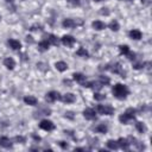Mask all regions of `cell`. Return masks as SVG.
<instances>
[{
	"instance_id": "6da1fadb",
	"label": "cell",
	"mask_w": 152,
	"mask_h": 152,
	"mask_svg": "<svg viewBox=\"0 0 152 152\" xmlns=\"http://www.w3.org/2000/svg\"><path fill=\"white\" fill-rule=\"evenodd\" d=\"M112 92H113V95H114L116 99H119V100H125V99L127 98V95L130 94L128 88H127L125 84H123V83H116V84L113 87Z\"/></svg>"
},
{
	"instance_id": "7a4b0ae2",
	"label": "cell",
	"mask_w": 152,
	"mask_h": 152,
	"mask_svg": "<svg viewBox=\"0 0 152 152\" xmlns=\"http://www.w3.org/2000/svg\"><path fill=\"white\" fill-rule=\"evenodd\" d=\"M136 113H137V111H136L134 108H127L124 114H121V115L119 116V121H120L121 124L126 125V124L130 123L131 120H133V119L136 118Z\"/></svg>"
},
{
	"instance_id": "3957f363",
	"label": "cell",
	"mask_w": 152,
	"mask_h": 152,
	"mask_svg": "<svg viewBox=\"0 0 152 152\" xmlns=\"http://www.w3.org/2000/svg\"><path fill=\"white\" fill-rule=\"evenodd\" d=\"M101 69H106V70H111L112 73L114 74H119L121 77H126V73L123 70V67H121L120 63H112V64H107L105 68H101Z\"/></svg>"
},
{
	"instance_id": "277c9868",
	"label": "cell",
	"mask_w": 152,
	"mask_h": 152,
	"mask_svg": "<svg viewBox=\"0 0 152 152\" xmlns=\"http://www.w3.org/2000/svg\"><path fill=\"white\" fill-rule=\"evenodd\" d=\"M96 111L99 114H102V115H113L114 114V108L108 105H99L96 107Z\"/></svg>"
},
{
	"instance_id": "5b68a950",
	"label": "cell",
	"mask_w": 152,
	"mask_h": 152,
	"mask_svg": "<svg viewBox=\"0 0 152 152\" xmlns=\"http://www.w3.org/2000/svg\"><path fill=\"white\" fill-rule=\"evenodd\" d=\"M39 127L42 130H44V131L50 132V131L55 130V124L52 123V121H50V120H42L41 124H39Z\"/></svg>"
},
{
	"instance_id": "8992f818",
	"label": "cell",
	"mask_w": 152,
	"mask_h": 152,
	"mask_svg": "<svg viewBox=\"0 0 152 152\" xmlns=\"http://www.w3.org/2000/svg\"><path fill=\"white\" fill-rule=\"evenodd\" d=\"M61 42H62V44H63V45H66V46L70 48V46H73V45L75 44L76 39H75L73 36H70V35H66V36H63L62 38H61Z\"/></svg>"
},
{
	"instance_id": "52a82bcc",
	"label": "cell",
	"mask_w": 152,
	"mask_h": 152,
	"mask_svg": "<svg viewBox=\"0 0 152 152\" xmlns=\"http://www.w3.org/2000/svg\"><path fill=\"white\" fill-rule=\"evenodd\" d=\"M61 96H59V93L58 92H55V90H51V92H49L46 95H45V100L48 102H55L57 100H59Z\"/></svg>"
},
{
	"instance_id": "ba28073f",
	"label": "cell",
	"mask_w": 152,
	"mask_h": 152,
	"mask_svg": "<svg viewBox=\"0 0 152 152\" xmlns=\"http://www.w3.org/2000/svg\"><path fill=\"white\" fill-rule=\"evenodd\" d=\"M83 116L87 120H95L96 119V112L93 108H87L83 111Z\"/></svg>"
},
{
	"instance_id": "9c48e42d",
	"label": "cell",
	"mask_w": 152,
	"mask_h": 152,
	"mask_svg": "<svg viewBox=\"0 0 152 152\" xmlns=\"http://www.w3.org/2000/svg\"><path fill=\"white\" fill-rule=\"evenodd\" d=\"M82 24V21H75L74 19H64L63 20V23H62V25H63V27H66V29H73V27H75L76 25H81Z\"/></svg>"
},
{
	"instance_id": "30bf717a",
	"label": "cell",
	"mask_w": 152,
	"mask_h": 152,
	"mask_svg": "<svg viewBox=\"0 0 152 152\" xmlns=\"http://www.w3.org/2000/svg\"><path fill=\"white\" fill-rule=\"evenodd\" d=\"M61 100H62L64 103H73V102H75L76 96L71 93H68V94H64L62 98H61Z\"/></svg>"
},
{
	"instance_id": "8fae6325",
	"label": "cell",
	"mask_w": 152,
	"mask_h": 152,
	"mask_svg": "<svg viewBox=\"0 0 152 152\" xmlns=\"http://www.w3.org/2000/svg\"><path fill=\"white\" fill-rule=\"evenodd\" d=\"M50 113H51V109H49V108H41V109H38V111H36L34 114V116L35 118H41V116H44V115H50Z\"/></svg>"
},
{
	"instance_id": "7c38bea8",
	"label": "cell",
	"mask_w": 152,
	"mask_h": 152,
	"mask_svg": "<svg viewBox=\"0 0 152 152\" xmlns=\"http://www.w3.org/2000/svg\"><path fill=\"white\" fill-rule=\"evenodd\" d=\"M0 146L5 148H11L12 147V141L7 137H0Z\"/></svg>"
},
{
	"instance_id": "4fadbf2b",
	"label": "cell",
	"mask_w": 152,
	"mask_h": 152,
	"mask_svg": "<svg viewBox=\"0 0 152 152\" xmlns=\"http://www.w3.org/2000/svg\"><path fill=\"white\" fill-rule=\"evenodd\" d=\"M4 66H5L7 69L12 70V69H14V67H16V62H14V59H13V58L7 57V58H5V59H4Z\"/></svg>"
},
{
	"instance_id": "5bb4252c",
	"label": "cell",
	"mask_w": 152,
	"mask_h": 152,
	"mask_svg": "<svg viewBox=\"0 0 152 152\" xmlns=\"http://www.w3.org/2000/svg\"><path fill=\"white\" fill-rule=\"evenodd\" d=\"M116 141H118V145H119L120 148H123V150H128L130 143H128V140H127L126 138H120V139L116 140Z\"/></svg>"
},
{
	"instance_id": "9a60e30c",
	"label": "cell",
	"mask_w": 152,
	"mask_h": 152,
	"mask_svg": "<svg viewBox=\"0 0 152 152\" xmlns=\"http://www.w3.org/2000/svg\"><path fill=\"white\" fill-rule=\"evenodd\" d=\"M7 43H9L10 48L13 49V50H20V48H21V43L17 39H9Z\"/></svg>"
},
{
	"instance_id": "2e32d148",
	"label": "cell",
	"mask_w": 152,
	"mask_h": 152,
	"mask_svg": "<svg viewBox=\"0 0 152 152\" xmlns=\"http://www.w3.org/2000/svg\"><path fill=\"white\" fill-rule=\"evenodd\" d=\"M24 102H25L26 105H29V106H36L37 102H38V100H37L35 96L29 95V96H25V98H24Z\"/></svg>"
},
{
	"instance_id": "e0dca14e",
	"label": "cell",
	"mask_w": 152,
	"mask_h": 152,
	"mask_svg": "<svg viewBox=\"0 0 152 152\" xmlns=\"http://www.w3.org/2000/svg\"><path fill=\"white\" fill-rule=\"evenodd\" d=\"M46 41L49 42V44H52V45H55V46H58V44H59V41H58L57 37H56L55 35H52V34L46 35Z\"/></svg>"
},
{
	"instance_id": "ac0fdd59",
	"label": "cell",
	"mask_w": 152,
	"mask_h": 152,
	"mask_svg": "<svg viewBox=\"0 0 152 152\" xmlns=\"http://www.w3.org/2000/svg\"><path fill=\"white\" fill-rule=\"evenodd\" d=\"M93 27L96 30V31H101V30H105L106 29V24L105 23H102L101 20H95V21H93Z\"/></svg>"
},
{
	"instance_id": "d6986e66",
	"label": "cell",
	"mask_w": 152,
	"mask_h": 152,
	"mask_svg": "<svg viewBox=\"0 0 152 152\" xmlns=\"http://www.w3.org/2000/svg\"><path fill=\"white\" fill-rule=\"evenodd\" d=\"M55 67H56V69H57L58 71H66V70L68 69V64H67L66 62H63V61H59V62H56Z\"/></svg>"
},
{
	"instance_id": "ffe728a7",
	"label": "cell",
	"mask_w": 152,
	"mask_h": 152,
	"mask_svg": "<svg viewBox=\"0 0 152 152\" xmlns=\"http://www.w3.org/2000/svg\"><path fill=\"white\" fill-rule=\"evenodd\" d=\"M49 46H50V44H49V42H48L46 39L41 41V42L38 43V50H39V51H42V52L46 51V50L49 49Z\"/></svg>"
},
{
	"instance_id": "44dd1931",
	"label": "cell",
	"mask_w": 152,
	"mask_h": 152,
	"mask_svg": "<svg viewBox=\"0 0 152 152\" xmlns=\"http://www.w3.org/2000/svg\"><path fill=\"white\" fill-rule=\"evenodd\" d=\"M130 37L132 38V39H134V41H139L140 38H141V32L139 31V30H131L130 31Z\"/></svg>"
},
{
	"instance_id": "7402d4cb",
	"label": "cell",
	"mask_w": 152,
	"mask_h": 152,
	"mask_svg": "<svg viewBox=\"0 0 152 152\" xmlns=\"http://www.w3.org/2000/svg\"><path fill=\"white\" fill-rule=\"evenodd\" d=\"M136 128H137V131H138L139 133H141V134H144V133L147 131L145 124L141 123V121H137V123H136Z\"/></svg>"
},
{
	"instance_id": "603a6c76",
	"label": "cell",
	"mask_w": 152,
	"mask_h": 152,
	"mask_svg": "<svg viewBox=\"0 0 152 152\" xmlns=\"http://www.w3.org/2000/svg\"><path fill=\"white\" fill-rule=\"evenodd\" d=\"M73 78H74V81H76V82H78V83H81V84L86 81V76H84L83 74H81V73H75V74H73Z\"/></svg>"
},
{
	"instance_id": "cb8c5ba5",
	"label": "cell",
	"mask_w": 152,
	"mask_h": 152,
	"mask_svg": "<svg viewBox=\"0 0 152 152\" xmlns=\"http://www.w3.org/2000/svg\"><path fill=\"white\" fill-rule=\"evenodd\" d=\"M96 133H102V134H105V133H107V131H108V127H107V125L106 124H100V125H98L96 127H95V130H94Z\"/></svg>"
},
{
	"instance_id": "d4e9b609",
	"label": "cell",
	"mask_w": 152,
	"mask_h": 152,
	"mask_svg": "<svg viewBox=\"0 0 152 152\" xmlns=\"http://www.w3.org/2000/svg\"><path fill=\"white\" fill-rule=\"evenodd\" d=\"M76 55L78 56V57H83V58H87V57H89V52L84 49V48H80L77 51H76Z\"/></svg>"
},
{
	"instance_id": "484cf974",
	"label": "cell",
	"mask_w": 152,
	"mask_h": 152,
	"mask_svg": "<svg viewBox=\"0 0 152 152\" xmlns=\"http://www.w3.org/2000/svg\"><path fill=\"white\" fill-rule=\"evenodd\" d=\"M107 147H108L109 150H118V148H119L118 141H116V140H108V141H107Z\"/></svg>"
},
{
	"instance_id": "4316f807",
	"label": "cell",
	"mask_w": 152,
	"mask_h": 152,
	"mask_svg": "<svg viewBox=\"0 0 152 152\" xmlns=\"http://www.w3.org/2000/svg\"><path fill=\"white\" fill-rule=\"evenodd\" d=\"M109 29L112 30V31H119V29H120V26H119V23L116 21V20H112L111 23H109Z\"/></svg>"
},
{
	"instance_id": "83f0119b",
	"label": "cell",
	"mask_w": 152,
	"mask_h": 152,
	"mask_svg": "<svg viewBox=\"0 0 152 152\" xmlns=\"http://www.w3.org/2000/svg\"><path fill=\"white\" fill-rule=\"evenodd\" d=\"M99 82H100L102 86H106V84H109L111 80H109V77H108V76L101 75V76H100V78H99Z\"/></svg>"
},
{
	"instance_id": "f1b7e54d",
	"label": "cell",
	"mask_w": 152,
	"mask_h": 152,
	"mask_svg": "<svg viewBox=\"0 0 152 152\" xmlns=\"http://www.w3.org/2000/svg\"><path fill=\"white\" fill-rule=\"evenodd\" d=\"M119 50H120V54H123L125 56H127V54L130 52V48L127 45H120L119 46Z\"/></svg>"
},
{
	"instance_id": "f546056e",
	"label": "cell",
	"mask_w": 152,
	"mask_h": 152,
	"mask_svg": "<svg viewBox=\"0 0 152 152\" xmlns=\"http://www.w3.org/2000/svg\"><path fill=\"white\" fill-rule=\"evenodd\" d=\"M13 140H14L16 143H18V144H24V143L26 141L25 137H23V136H17V137H14Z\"/></svg>"
},
{
	"instance_id": "4dcf8cb0",
	"label": "cell",
	"mask_w": 152,
	"mask_h": 152,
	"mask_svg": "<svg viewBox=\"0 0 152 152\" xmlns=\"http://www.w3.org/2000/svg\"><path fill=\"white\" fill-rule=\"evenodd\" d=\"M94 99H95L96 101H102V100L106 99V95L100 94V93H95V94H94Z\"/></svg>"
},
{
	"instance_id": "1f68e13d",
	"label": "cell",
	"mask_w": 152,
	"mask_h": 152,
	"mask_svg": "<svg viewBox=\"0 0 152 152\" xmlns=\"http://www.w3.org/2000/svg\"><path fill=\"white\" fill-rule=\"evenodd\" d=\"M92 87H93L94 89H96V90H100V89H101L103 86H102V84H101V83L98 81V82H92Z\"/></svg>"
},
{
	"instance_id": "d6a6232c",
	"label": "cell",
	"mask_w": 152,
	"mask_h": 152,
	"mask_svg": "<svg viewBox=\"0 0 152 152\" xmlns=\"http://www.w3.org/2000/svg\"><path fill=\"white\" fill-rule=\"evenodd\" d=\"M68 3L73 6H80L81 5V0H68Z\"/></svg>"
},
{
	"instance_id": "836d02e7",
	"label": "cell",
	"mask_w": 152,
	"mask_h": 152,
	"mask_svg": "<svg viewBox=\"0 0 152 152\" xmlns=\"http://www.w3.org/2000/svg\"><path fill=\"white\" fill-rule=\"evenodd\" d=\"M144 66H145V64H144L143 62H139V63H134V64H133V68H134V69H141V68H144Z\"/></svg>"
},
{
	"instance_id": "e575fe53",
	"label": "cell",
	"mask_w": 152,
	"mask_h": 152,
	"mask_svg": "<svg viewBox=\"0 0 152 152\" xmlns=\"http://www.w3.org/2000/svg\"><path fill=\"white\" fill-rule=\"evenodd\" d=\"M31 31H41L42 30V26L41 25H34V26H31Z\"/></svg>"
},
{
	"instance_id": "d590c367",
	"label": "cell",
	"mask_w": 152,
	"mask_h": 152,
	"mask_svg": "<svg viewBox=\"0 0 152 152\" xmlns=\"http://www.w3.org/2000/svg\"><path fill=\"white\" fill-rule=\"evenodd\" d=\"M100 14H102V16H108V14H109V11H108V9H106V7L101 9V11H100Z\"/></svg>"
},
{
	"instance_id": "8d00e7d4",
	"label": "cell",
	"mask_w": 152,
	"mask_h": 152,
	"mask_svg": "<svg viewBox=\"0 0 152 152\" xmlns=\"http://www.w3.org/2000/svg\"><path fill=\"white\" fill-rule=\"evenodd\" d=\"M59 146L62 147L63 150H67V148L69 147V145H68V144H67L66 141H59Z\"/></svg>"
},
{
	"instance_id": "74e56055",
	"label": "cell",
	"mask_w": 152,
	"mask_h": 152,
	"mask_svg": "<svg viewBox=\"0 0 152 152\" xmlns=\"http://www.w3.org/2000/svg\"><path fill=\"white\" fill-rule=\"evenodd\" d=\"M64 116H66V118H68V119H74V114H73V112H67Z\"/></svg>"
},
{
	"instance_id": "f35d334b",
	"label": "cell",
	"mask_w": 152,
	"mask_h": 152,
	"mask_svg": "<svg viewBox=\"0 0 152 152\" xmlns=\"http://www.w3.org/2000/svg\"><path fill=\"white\" fill-rule=\"evenodd\" d=\"M26 42H27V43H34L32 37H31V36H26Z\"/></svg>"
},
{
	"instance_id": "ab89813d",
	"label": "cell",
	"mask_w": 152,
	"mask_h": 152,
	"mask_svg": "<svg viewBox=\"0 0 152 152\" xmlns=\"http://www.w3.org/2000/svg\"><path fill=\"white\" fill-rule=\"evenodd\" d=\"M63 83H64V84H68V86H69V87H70V86H71V82H70V81H69V80H63Z\"/></svg>"
},
{
	"instance_id": "60d3db41",
	"label": "cell",
	"mask_w": 152,
	"mask_h": 152,
	"mask_svg": "<svg viewBox=\"0 0 152 152\" xmlns=\"http://www.w3.org/2000/svg\"><path fill=\"white\" fill-rule=\"evenodd\" d=\"M32 137H34V139H35V140H37V141H39V140H41V137H38V136H36V134H32Z\"/></svg>"
},
{
	"instance_id": "b9f144b4",
	"label": "cell",
	"mask_w": 152,
	"mask_h": 152,
	"mask_svg": "<svg viewBox=\"0 0 152 152\" xmlns=\"http://www.w3.org/2000/svg\"><path fill=\"white\" fill-rule=\"evenodd\" d=\"M75 151H84V148H82V147H76Z\"/></svg>"
},
{
	"instance_id": "7bdbcfd3",
	"label": "cell",
	"mask_w": 152,
	"mask_h": 152,
	"mask_svg": "<svg viewBox=\"0 0 152 152\" xmlns=\"http://www.w3.org/2000/svg\"><path fill=\"white\" fill-rule=\"evenodd\" d=\"M5 1H6V3H13L14 0H5Z\"/></svg>"
},
{
	"instance_id": "ee69618b",
	"label": "cell",
	"mask_w": 152,
	"mask_h": 152,
	"mask_svg": "<svg viewBox=\"0 0 152 152\" xmlns=\"http://www.w3.org/2000/svg\"><path fill=\"white\" fill-rule=\"evenodd\" d=\"M94 1H98L99 3V1H103V0H94Z\"/></svg>"
},
{
	"instance_id": "f6af8a7d",
	"label": "cell",
	"mask_w": 152,
	"mask_h": 152,
	"mask_svg": "<svg viewBox=\"0 0 152 152\" xmlns=\"http://www.w3.org/2000/svg\"><path fill=\"white\" fill-rule=\"evenodd\" d=\"M141 1H146V0H141Z\"/></svg>"
}]
</instances>
